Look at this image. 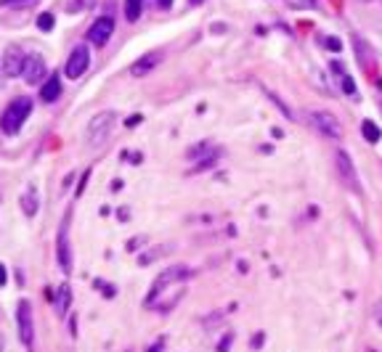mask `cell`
Returning <instances> with one entry per match:
<instances>
[{
    "label": "cell",
    "instance_id": "21",
    "mask_svg": "<svg viewBox=\"0 0 382 352\" xmlns=\"http://www.w3.org/2000/svg\"><path fill=\"white\" fill-rule=\"evenodd\" d=\"M290 8H295V11H314L318 3L316 0H284Z\"/></svg>",
    "mask_w": 382,
    "mask_h": 352
},
{
    "label": "cell",
    "instance_id": "17",
    "mask_svg": "<svg viewBox=\"0 0 382 352\" xmlns=\"http://www.w3.org/2000/svg\"><path fill=\"white\" fill-rule=\"evenodd\" d=\"M144 11V0H125V19L128 22H138Z\"/></svg>",
    "mask_w": 382,
    "mask_h": 352
},
{
    "label": "cell",
    "instance_id": "7",
    "mask_svg": "<svg viewBox=\"0 0 382 352\" xmlns=\"http://www.w3.org/2000/svg\"><path fill=\"white\" fill-rule=\"evenodd\" d=\"M91 66V48L88 45H78L75 51L69 53L66 59V66H64V75L69 79H80Z\"/></svg>",
    "mask_w": 382,
    "mask_h": 352
},
{
    "label": "cell",
    "instance_id": "2",
    "mask_svg": "<svg viewBox=\"0 0 382 352\" xmlns=\"http://www.w3.org/2000/svg\"><path fill=\"white\" fill-rule=\"evenodd\" d=\"M29 114H32V101L27 95L13 98L11 104L3 109V114H0V130L6 132V135H16V132L22 130V125L29 119Z\"/></svg>",
    "mask_w": 382,
    "mask_h": 352
},
{
    "label": "cell",
    "instance_id": "23",
    "mask_svg": "<svg viewBox=\"0 0 382 352\" xmlns=\"http://www.w3.org/2000/svg\"><path fill=\"white\" fill-rule=\"evenodd\" d=\"M265 93H268V98H271V104H277L279 109H281V114H284V117H287V119H292V112H290V109H287V104H284V101H281L279 95H274V93H271V91H265Z\"/></svg>",
    "mask_w": 382,
    "mask_h": 352
},
{
    "label": "cell",
    "instance_id": "20",
    "mask_svg": "<svg viewBox=\"0 0 382 352\" xmlns=\"http://www.w3.org/2000/svg\"><path fill=\"white\" fill-rule=\"evenodd\" d=\"M165 252H168V247H157V249H152V252H144V254L138 257V265H152V262L159 260Z\"/></svg>",
    "mask_w": 382,
    "mask_h": 352
},
{
    "label": "cell",
    "instance_id": "10",
    "mask_svg": "<svg viewBox=\"0 0 382 352\" xmlns=\"http://www.w3.org/2000/svg\"><path fill=\"white\" fill-rule=\"evenodd\" d=\"M59 268L64 270V273H72V252H69V215H66V220L61 222V228H59Z\"/></svg>",
    "mask_w": 382,
    "mask_h": 352
},
{
    "label": "cell",
    "instance_id": "16",
    "mask_svg": "<svg viewBox=\"0 0 382 352\" xmlns=\"http://www.w3.org/2000/svg\"><path fill=\"white\" fill-rule=\"evenodd\" d=\"M332 72L337 75V82H340V88H343L345 95H356V82L351 79V75L345 72L340 61H332Z\"/></svg>",
    "mask_w": 382,
    "mask_h": 352
},
{
    "label": "cell",
    "instance_id": "24",
    "mask_svg": "<svg viewBox=\"0 0 382 352\" xmlns=\"http://www.w3.org/2000/svg\"><path fill=\"white\" fill-rule=\"evenodd\" d=\"M35 0H0V6H32Z\"/></svg>",
    "mask_w": 382,
    "mask_h": 352
},
{
    "label": "cell",
    "instance_id": "5",
    "mask_svg": "<svg viewBox=\"0 0 382 352\" xmlns=\"http://www.w3.org/2000/svg\"><path fill=\"white\" fill-rule=\"evenodd\" d=\"M16 328H19V339L27 350H32L35 344V315H32V305L29 300H22L16 307Z\"/></svg>",
    "mask_w": 382,
    "mask_h": 352
},
{
    "label": "cell",
    "instance_id": "30",
    "mask_svg": "<svg viewBox=\"0 0 382 352\" xmlns=\"http://www.w3.org/2000/svg\"><path fill=\"white\" fill-rule=\"evenodd\" d=\"M6 350V337H3V331H0V352Z\"/></svg>",
    "mask_w": 382,
    "mask_h": 352
},
{
    "label": "cell",
    "instance_id": "14",
    "mask_svg": "<svg viewBox=\"0 0 382 352\" xmlns=\"http://www.w3.org/2000/svg\"><path fill=\"white\" fill-rule=\"evenodd\" d=\"M59 95H61V79L53 75V77H48L40 85V98H43L45 104H53Z\"/></svg>",
    "mask_w": 382,
    "mask_h": 352
},
{
    "label": "cell",
    "instance_id": "4",
    "mask_svg": "<svg viewBox=\"0 0 382 352\" xmlns=\"http://www.w3.org/2000/svg\"><path fill=\"white\" fill-rule=\"evenodd\" d=\"M308 119H311V125H314V130L321 132L324 138H330V141H340L343 138V125H340V119L335 117L332 112H324V109H314V112H308Z\"/></svg>",
    "mask_w": 382,
    "mask_h": 352
},
{
    "label": "cell",
    "instance_id": "3",
    "mask_svg": "<svg viewBox=\"0 0 382 352\" xmlns=\"http://www.w3.org/2000/svg\"><path fill=\"white\" fill-rule=\"evenodd\" d=\"M115 125H117V114H115V112H98V114L88 122V130H85L88 146H93V148L104 146L106 138L115 130Z\"/></svg>",
    "mask_w": 382,
    "mask_h": 352
},
{
    "label": "cell",
    "instance_id": "31",
    "mask_svg": "<svg viewBox=\"0 0 382 352\" xmlns=\"http://www.w3.org/2000/svg\"><path fill=\"white\" fill-rule=\"evenodd\" d=\"M189 3H194V6H199V3H205V0H189Z\"/></svg>",
    "mask_w": 382,
    "mask_h": 352
},
{
    "label": "cell",
    "instance_id": "11",
    "mask_svg": "<svg viewBox=\"0 0 382 352\" xmlns=\"http://www.w3.org/2000/svg\"><path fill=\"white\" fill-rule=\"evenodd\" d=\"M159 61H162V56H159V53H146V56H141L138 61H133L131 64V77H146L149 72H154V69H157Z\"/></svg>",
    "mask_w": 382,
    "mask_h": 352
},
{
    "label": "cell",
    "instance_id": "6",
    "mask_svg": "<svg viewBox=\"0 0 382 352\" xmlns=\"http://www.w3.org/2000/svg\"><path fill=\"white\" fill-rule=\"evenodd\" d=\"M45 75H48V64L40 53H27L24 66H22V77H24L27 85H43L45 82Z\"/></svg>",
    "mask_w": 382,
    "mask_h": 352
},
{
    "label": "cell",
    "instance_id": "29",
    "mask_svg": "<svg viewBox=\"0 0 382 352\" xmlns=\"http://www.w3.org/2000/svg\"><path fill=\"white\" fill-rule=\"evenodd\" d=\"M377 323H380V326H382V302H380V305H377Z\"/></svg>",
    "mask_w": 382,
    "mask_h": 352
},
{
    "label": "cell",
    "instance_id": "25",
    "mask_svg": "<svg viewBox=\"0 0 382 352\" xmlns=\"http://www.w3.org/2000/svg\"><path fill=\"white\" fill-rule=\"evenodd\" d=\"M93 6V0H78L75 6H72V11H78V8H91Z\"/></svg>",
    "mask_w": 382,
    "mask_h": 352
},
{
    "label": "cell",
    "instance_id": "1",
    "mask_svg": "<svg viewBox=\"0 0 382 352\" xmlns=\"http://www.w3.org/2000/svg\"><path fill=\"white\" fill-rule=\"evenodd\" d=\"M191 278V270L186 268V265H172V268H165L162 273L157 275V281L152 284V291H149V297L144 300L146 307H154L159 302V297L168 291L170 286H178V284H184Z\"/></svg>",
    "mask_w": 382,
    "mask_h": 352
},
{
    "label": "cell",
    "instance_id": "12",
    "mask_svg": "<svg viewBox=\"0 0 382 352\" xmlns=\"http://www.w3.org/2000/svg\"><path fill=\"white\" fill-rule=\"evenodd\" d=\"M24 59H27V53H22L19 45H11V48L6 51V75H11V77H22Z\"/></svg>",
    "mask_w": 382,
    "mask_h": 352
},
{
    "label": "cell",
    "instance_id": "27",
    "mask_svg": "<svg viewBox=\"0 0 382 352\" xmlns=\"http://www.w3.org/2000/svg\"><path fill=\"white\" fill-rule=\"evenodd\" d=\"M324 43H327V45H330L332 51H340V43H337V40H324Z\"/></svg>",
    "mask_w": 382,
    "mask_h": 352
},
{
    "label": "cell",
    "instance_id": "15",
    "mask_svg": "<svg viewBox=\"0 0 382 352\" xmlns=\"http://www.w3.org/2000/svg\"><path fill=\"white\" fill-rule=\"evenodd\" d=\"M53 307L59 315H66L69 307H72V286L69 284H61L59 291H56V300H53Z\"/></svg>",
    "mask_w": 382,
    "mask_h": 352
},
{
    "label": "cell",
    "instance_id": "9",
    "mask_svg": "<svg viewBox=\"0 0 382 352\" xmlns=\"http://www.w3.org/2000/svg\"><path fill=\"white\" fill-rule=\"evenodd\" d=\"M337 172H340V183H345L353 194H361V185H358V172H356V164L351 162V157L340 151L337 154Z\"/></svg>",
    "mask_w": 382,
    "mask_h": 352
},
{
    "label": "cell",
    "instance_id": "22",
    "mask_svg": "<svg viewBox=\"0 0 382 352\" xmlns=\"http://www.w3.org/2000/svg\"><path fill=\"white\" fill-rule=\"evenodd\" d=\"M38 29H43V32H51L53 29V13H40L38 16Z\"/></svg>",
    "mask_w": 382,
    "mask_h": 352
},
{
    "label": "cell",
    "instance_id": "26",
    "mask_svg": "<svg viewBox=\"0 0 382 352\" xmlns=\"http://www.w3.org/2000/svg\"><path fill=\"white\" fill-rule=\"evenodd\" d=\"M6 281H8V270H6V265L0 262V286H6Z\"/></svg>",
    "mask_w": 382,
    "mask_h": 352
},
{
    "label": "cell",
    "instance_id": "8",
    "mask_svg": "<svg viewBox=\"0 0 382 352\" xmlns=\"http://www.w3.org/2000/svg\"><path fill=\"white\" fill-rule=\"evenodd\" d=\"M112 35H115V19L112 16H98L88 29V43L96 45V48H104L112 40Z\"/></svg>",
    "mask_w": 382,
    "mask_h": 352
},
{
    "label": "cell",
    "instance_id": "19",
    "mask_svg": "<svg viewBox=\"0 0 382 352\" xmlns=\"http://www.w3.org/2000/svg\"><path fill=\"white\" fill-rule=\"evenodd\" d=\"M361 132H364V138H367L369 144H377V141L382 138L380 128H377L372 119H364V122H361Z\"/></svg>",
    "mask_w": 382,
    "mask_h": 352
},
{
    "label": "cell",
    "instance_id": "28",
    "mask_svg": "<svg viewBox=\"0 0 382 352\" xmlns=\"http://www.w3.org/2000/svg\"><path fill=\"white\" fill-rule=\"evenodd\" d=\"M154 3H157L159 8H170L172 6V0H154Z\"/></svg>",
    "mask_w": 382,
    "mask_h": 352
},
{
    "label": "cell",
    "instance_id": "32",
    "mask_svg": "<svg viewBox=\"0 0 382 352\" xmlns=\"http://www.w3.org/2000/svg\"><path fill=\"white\" fill-rule=\"evenodd\" d=\"M364 3H369V0H364Z\"/></svg>",
    "mask_w": 382,
    "mask_h": 352
},
{
    "label": "cell",
    "instance_id": "13",
    "mask_svg": "<svg viewBox=\"0 0 382 352\" xmlns=\"http://www.w3.org/2000/svg\"><path fill=\"white\" fill-rule=\"evenodd\" d=\"M19 204H22V212H24L27 217H35V215H38L40 199H38V188H35V183H29V185L24 188V194L19 196Z\"/></svg>",
    "mask_w": 382,
    "mask_h": 352
},
{
    "label": "cell",
    "instance_id": "18",
    "mask_svg": "<svg viewBox=\"0 0 382 352\" xmlns=\"http://www.w3.org/2000/svg\"><path fill=\"white\" fill-rule=\"evenodd\" d=\"M212 151H215V148H212V141H202V144H197L194 148H189L186 157L189 159H205V157H210Z\"/></svg>",
    "mask_w": 382,
    "mask_h": 352
}]
</instances>
